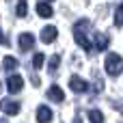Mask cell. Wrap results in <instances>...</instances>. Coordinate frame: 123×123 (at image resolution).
Masks as SVG:
<instances>
[{
  "instance_id": "obj_19",
  "label": "cell",
  "mask_w": 123,
  "mask_h": 123,
  "mask_svg": "<svg viewBox=\"0 0 123 123\" xmlns=\"http://www.w3.org/2000/svg\"><path fill=\"white\" fill-rule=\"evenodd\" d=\"M74 123H82V119H80V117H76V119H74Z\"/></svg>"
},
{
  "instance_id": "obj_1",
  "label": "cell",
  "mask_w": 123,
  "mask_h": 123,
  "mask_svg": "<svg viewBox=\"0 0 123 123\" xmlns=\"http://www.w3.org/2000/svg\"><path fill=\"white\" fill-rule=\"evenodd\" d=\"M89 26H91V22H89V19H80V22H76V26H74L76 43H78L84 52H91V50H93V43L86 39V30H89Z\"/></svg>"
},
{
  "instance_id": "obj_14",
  "label": "cell",
  "mask_w": 123,
  "mask_h": 123,
  "mask_svg": "<svg viewBox=\"0 0 123 123\" xmlns=\"http://www.w3.org/2000/svg\"><path fill=\"white\" fill-rule=\"evenodd\" d=\"M58 65H61V56H58V54H54V56L50 58V63H48V69H50V74H56Z\"/></svg>"
},
{
  "instance_id": "obj_4",
  "label": "cell",
  "mask_w": 123,
  "mask_h": 123,
  "mask_svg": "<svg viewBox=\"0 0 123 123\" xmlns=\"http://www.w3.org/2000/svg\"><path fill=\"white\" fill-rule=\"evenodd\" d=\"M69 86H71V91H76V93H86V91H89V82H86L84 78H80V76H71V78H69Z\"/></svg>"
},
{
  "instance_id": "obj_11",
  "label": "cell",
  "mask_w": 123,
  "mask_h": 123,
  "mask_svg": "<svg viewBox=\"0 0 123 123\" xmlns=\"http://www.w3.org/2000/svg\"><path fill=\"white\" fill-rule=\"evenodd\" d=\"M37 13H39L41 17H52V15H54V9H52L48 2H39V4H37Z\"/></svg>"
},
{
  "instance_id": "obj_20",
  "label": "cell",
  "mask_w": 123,
  "mask_h": 123,
  "mask_svg": "<svg viewBox=\"0 0 123 123\" xmlns=\"http://www.w3.org/2000/svg\"><path fill=\"white\" fill-rule=\"evenodd\" d=\"M0 123H6V119H2V117H0Z\"/></svg>"
},
{
  "instance_id": "obj_7",
  "label": "cell",
  "mask_w": 123,
  "mask_h": 123,
  "mask_svg": "<svg viewBox=\"0 0 123 123\" xmlns=\"http://www.w3.org/2000/svg\"><path fill=\"white\" fill-rule=\"evenodd\" d=\"M54 119V112L48 108V106H39L37 108V121L39 123H50Z\"/></svg>"
},
{
  "instance_id": "obj_6",
  "label": "cell",
  "mask_w": 123,
  "mask_h": 123,
  "mask_svg": "<svg viewBox=\"0 0 123 123\" xmlns=\"http://www.w3.org/2000/svg\"><path fill=\"white\" fill-rule=\"evenodd\" d=\"M56 37H58L56 26H45V28L41 30V41H43V43H52V41H56Z\"/></svg>"
},
{
  "instance_id": "obj_5",
  "label": "cell",
  "mask_w": 123,
  "mask_h": 123,
  "mask_svg": "<svg viewBox=\"0 0 123 123\" xmlns=\"http://www.w3.org/2000/svg\"><path fill=\"white\" fill-rule=\"evenodd\" d=\"M17 45H19L22 52H28V50L35 45V37H32V32H22L19 39H17Z\"/></svg>"
},
{
  "instance_id": "obj_17",
  "label": "cell",
  "mask_w": 123,
  "mask_h": 123,
  "mask_svg": "<svg viewBox=\"0 0 123 123\" xmlns=\"http://www.w3.org/2000/svg\"><path fill=\"white\" fill-rule=\"evenodd\" d=\"M43 61H45V56H43L41 52H37L35 58H32V67H35V69H41V67H43Z\"/></svg>"
},
{
  "instance_id": "obj_12",
  "label": "cell",
  "mask_w": 123,
  "mask_h": 123,
  "mask_svg": "<svg viewBox=\"0 0 123 123\" xmlns=\"http://www.w3.org/2000/svg\"><path fill=\"white\" fill-rule=\"evenodd\" d=\"M17 65H19V61H17L15 56H6V58H4V63H2V67H4V71H6V74L15 71V69H17Z\"/></svg>"
},
{
  "instance_id": "obj_8",
  "label": "cell",
  "mask_w": 123,
  "mask_h": 123,
  "mask_svg": "<svg viewBox=\"0 0 123 123\" xmlns=\"http://www.w3.org/2000/svg\"><path fill=\"white\" fill-rule=\"evenodd\" d=\"M108 43H110V37H108L106 32H97V35H95V41H93V45H95V50H99V52H104V50L108 48Z\"/></svg>"
},
{
  "instance_id": "obj_13",
  "label": "cell",
  "mask_w": 123,
  "mask_h": 123,
  "mask_svg": "<svg viewBox=\"0 0 123 123\" xmlns=\"http://www.w3.org/2000/svg\"><path fill=\"white\" fill-rule=\"evenodd\" d=\"M26 13H28V2H26V0H17L15 15H17V17H26Z\"/></svg>"
},
{
  "instance_id": "obj_15",
  "label": "cell",
  "mask_w": 123,
  "mask_h": 123,
  "mask_svg": "<svg viewBox=\"0 0 123 123\" xmlns=\"http://www.w3.org/2000/svg\"><path fill=\"white\" fill-rule=\"evenodd\" d=\"M89 119H91V123H104V115H102V110H91Z\"/></svg>"
},
{
  "instance_id": "obj_18",
  "label": "cell",
  "mask_w": 123,
  "mask_h": 123,
  "mask_svg": "<svg viewBox=\"0 0 123 123\" xmlns=\"http://www.w3.org/2000/svg\"><path fill=\"white\" fill-rule=\"evenodd\" d=\"M6 43H9V41H6V37L2 35V30H0V45H6Z\"/></svg>"
},
{
  "instance_id": "obj_9",
  "label": "cell",
  "mask_w": 123,
  "mask_h": 123,
  "mask_svg": "<svg viewBox=\"0 0 123 123\" xmlns=\"http://www.w3.org/2000/svg\"><path fill=\"white\" fill-rule=\"evenodd\" d=\"M0 108H2V112H6V115H17V112H19V104H17V102H11V99H2V102H0Z\"/></svg>"
},
{
  "instance_id": "obj_2",
  "label": "cell",
  "mask_w": 123,
  "mask_h": 123,
  "mask_svg": "<svg viewBox=\"0 0 123 123\" xmlns=\"http://www.w3.org/2000/svg\"><path fill=\"white\" fill-rule=\"evenodd\" d=\"M104 67H106V74H108V76L117 78V76L123 71V56H121V54H117V52H110V54L106 56Z\"/></svg>"
},
{
  "instance_id": "obj_3",
  "label": "cell",
  "mask_w": 123,
  "mask_h": 123,
  "mask_svg": "<svg viewBox=\"0 0 123 123\" xmlns=\"http://www.w3.org/2000/svg\"><path fill=\"white\" fill-rule=\"evenodd\" d=\"M22 86H24V78H22V76L11 74V76L6 78V89H9V93H19Z\"/></svg>"
},
{
  "instance_id": "obj_16",
  "label": "cell",
  "mask_w": 123,
  "mask_h": 123,
  "mask_svg": "<svg viewBox=\"0 0 123 123\" xmlns=\"http://www.w3.org/2000/svg\"><path fill=\"white\" fill-rule=\"evenodd\" d=\"M115 26H117V28H121V26H123V4L117 6V13H115Z\"/></svg>"
},
{
  "instance_id": "obj_10",
  "label": "cell",
  "mask_w": 123,
  "mask_h": 123,
  "mask_svg": "<svg viewBox=\"0 0 123 123\" xmlns=\"http://www.w3.org/2000/svg\"><path fill=\"white\" fill-rule=\"evenodd\" d=\"M48 97H50L52 102H56V104H58V102H63V99H65V93H63V89H61V86H56V84H54V86H50Z\"/></svg>"
}]
</instances>
